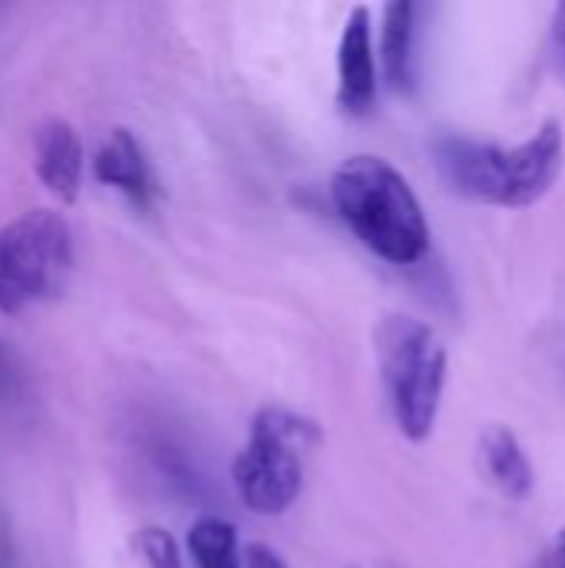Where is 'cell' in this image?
<instances>
[{
  "instance_id": "obj_13",
  "label": "cell",
  "mask_w": 565,
  "mask_h": 568,
  "mask_svg": "<svg viewBox=\"0 0 565 568\" xmlns=\"http://www.w3.org/2000/svg\"><path fill=\"white\" fill-rule=\"evenodd\" d=\"M246 568H290V566H286V559H283L276 549H270L266 542H253V546H246Z\"/></svg>"
},
{
  "instance_id": "obj_3",
  "label": "cell",
  "mask_w": 565,
  "mask_h": 568,
  "mask_svg": "<svg viewBox=\"0 0 565 568\" xmlns=\"http://www.w3.org/2000/svg\"><path fill=\"white\" fill-rule=\"evenodd\" d=\"M376 363L396 429L410 443H426L436 429L446 389V346L416 316H383L376 326Z\"/></svg>"
},
{
  "instance_id": "obj_11",
  "label": "cell",
  "mask_w": 565,
  "mask_h": 568,
  "mask_svg": "<svg viewBox=\"0 0 565 568\" xmlns=\"http://www.w3.org/2000/svg\"><path fill=\"white\" fill-rule=\"evenodd\" d=\"M186 549L196 568H246V552L240 549L236 529L220 516H203L186 536Z\"/></svg>"
},
{
  "instance_id": "obj_8",
  "label": "cell",
  "mask_w": 565,
  "mask_h": 568,
  "mask_svg": "<svg viewBox=\"0 0 565 568\" xmlns=\"http://www.w3.org/2000/svg\"><path fill=\"white\" fill-rule=\"evenodd\" d=\"M87 153L80 133L63 120H47L33 133V173L60 203H77L83 186Z\"/></svg>"
},
{
  "instance_id": "obj_9",
  "label": "cell",
  "mask_w": 565,
  "mask_h": 568,
  "mask_svg": "<svg viewBox=\"0 0 565 568\" xmlns=\"http://www.w3.org/2000/svg\"><path fill=\"white\" fill-rule=\"evenodd\" d=\"M413 43H416V7L410 0L386 3L383 27H380V63L393 90L413 87Z\"/></svg>"
},
{
  "instance_id": "obj_7",
  "label": "cell",
  "mask_w": 565,
  "mask_h": 568,
  "mask_svg": "<svg viewBox=\"0 0 565 568\" xmlns=\"http://www.w3.org/2000/svg\"><path fill=\"white\" fill-rule=\"evenodd\" d=\"M97 183L127 196L137 210H153L157 203V176L140 146V140L127 126H113L100 150L93 153Z\"/></svg>"
},
{
  "instance_id": "obj_10",
  "label": "cell",
  "mask_w": 565,
  "mask_h": 568,
  "mask_svg": "<svg viewBox=\"0 0 565 568\" xmlns=\"http://www.w3.org/2000/svg\"><path fill=\"white\" fill-rule=\"evenodd\" d=\"M483 463H486V473H490L493 486L506 499H513V503L529 499V493L536 486V473H533V463H529L526 449L519 446V439L509 429L493 426L483 436Z\"/></svg>"
},
{
  "instance_id": "obj_2",
  "label": "cell",
  "mask_w": 565,
  "mask_h": 568,
  "mask_svg": "<svg viewBox=\"0 0 565 568\" xmlns=\"http://www.w3.org/2000/svg\"><path fill=\"white\" fill-rule=\"evenodd\" d=\"M333 206L356 240L393 266H413L430 250V223L410 180L383 156L343 160L330 183Z\"/></svg>"
},
{
  "instance_id": "obj_6",
  "label": "cell",
  "mask_w": 565,
  "mask_h": 568,
  "mask_svg": "<svg viewBox=\"0 0 565 568\" xmlns=\"http://www.w3.org/2000/svg\"><path fill=\"white\" fill-rule=\"evenodd\" d=\"M336 106L350 116H366L376 106V57L373 20L366 7H353L336 47Z\"/></svg>"
},
{
  "instance_id": "obj_14",
  "label": "cell",
  "mask_w": 565,
  "mask_h": 568,
  "mask_svg": "<svg viewBox=\"0 0 565 568\" xmlns=\"http://www.w3.org/2000/svg\"><path fill=\"white\" fill-rule=\"evenodd\" d=\"M539 568H565V529L556 532V542H553V549L543 556Z\"/></svg>"
},
{
  "instance_id": "obj_5",
  "label": "cell",
  "mask_w": 565,
  "mask_h": 568,
  "mask_svg": "<svg viewBox=\"0 0 565 568\" xmlns=\"http://www.w3.org/2000/svg\"><path fill=\"white\" fill-rule=\"evenodd\" d=\"M73 266V236L60 213L27 210L0 226V313L53 300Z\"/></svg>"
},
{
  "instance_id": "obj_1",
  "label": "cell",
  "mask_w": 565,
  "mask_h": 568,
  "mask_svg": "<svg viewBox=\"0 0 565 568\" xmlns=\"http://www.w3.org/2000/svg\"><path fill=\"white\" fill-rule=\"evenodd\" d=\"M563 160L565 136L559 120H546L513 150L473 136H443L436 143V166L453 193L509 210L539 203L559 180Z\"/></svg>"
},
{
  "instance_id": "obj_4",
  "label": "cell",
  "mask_w": 565,
  "mask_h": 568,
  "mask_svg": "<svg viewBox=\"0 0 565 568\" xmlns=\"http://www.w3.org/2000/svg\"><path fill=\"white\" fill-rule=\"evenodd\" d=\"M316 443V423L280 406H263L253 416L246 446L233 459L240 503L256 516H283L296 506L306 479V453Z\"/></svg>"
},
{
  "instance_id": "obj_15",
  "label": "cell",
  "mask_w": 565,
  "mask_h": 568,
  "mask_svg": "<svg viewBox=\"0 0 565 568\" xmlns=\"http://www.w3.org/2000/svg\"><path fill=\"white\" fill-rule=\"evenodd\" d=\"M553 37H556V50L565 63V3L556 7V17H553Z\"/></svg>"
},
{
  "instance_id": "obj_12",
  "label": "cell",
  "mask_w": 565,
  "mask_h": 568,
  "mask_svg": "<svg viewBox=\"0 0 565 568\" xmlns=\"http://www.w3.org/2000/svg\"><path fill=\"white\" fill-rule=\"evenodd\" d=\"M137 552L147 568H186L176 539L160 526H147L137 532Z\"/></svg>"
}]
</instances>
